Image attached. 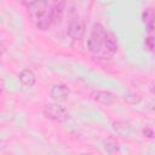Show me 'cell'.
Wrapping results in <instances>:
<instances>
[{"mask_svg": "<svg viewBox=\"0 0 155 155\" xmlns=\"http://www.w3.org/2000/svg\"><path fill=\"white\" fill-rule=\"evenodd\" d=\"M124 101L127 102L128 104H137L140 101V96L134 94V93H127L124 96Z\"/></svg>", "mask_w": 155, "mask_h": 155, "instance_id": "14", "label": "cell"}, {"mask_svg": "<svg viewBox=\"0 0 155 155\" xmlns=\"http://www.w3.org/2000/svg\"><path fill=\"white\" fill-rule=\"evenodd\" d=\"M91 98L97 102V103H101L103 105H111L116 97L113 92L110 91H104V90H97V91H93L91 93Z\"/></svg>", "mask_w": 155, "mask_h": 155, "instance_id": "4", "label": "cell"}, {"mask_svg": "<svg viewBox=\"0 0 155 155\" xmlns=\"http://www.w3.org/2000/svg\"><path fill=\"white\" fill-rule=\"evenodd\" d=\"M18 78H19V81L23 86L25 87H31L35 85V81H36V76L34 74L33 70L30 69H22L18 74Z\"/></svg>", "mask_w": 155, "mask_h": 155, "instance_id": "10", "label": "cell"}, {"mask_svg": "<svg viewBox=\"0 0 155 155\" xmlns=\"http://www.w3.org/2000/svg\"><path fill=\"white\" fill-rule=\"evenodd\" d=\"M107 35V30L102 23H94L91 29V34L87 41V48L91 52H98L101 47L104 45V39Z\"/></svg>", "mask_w": 155, "mask_h": 155, "instance_id": "1", "label": "cell"}, {"mask_svg": "<svg viewBox=\"0 0 155 155\" xmlns=\"http://www.w3.org/2000/svg\"><path fill=\"white\" fill-rule=\"evenodd\" d=\"M149 91H150L153 94H155V81H154V82L150 85V87H149Z\"/></svg>", "mask_w": 155, "mask_h": 155, "instance_id": "18", "label": "cell"}, {"mask_svg": "<svg viewBox=\"0 0 155 155\" xmlns=\"http://www.w3.org/2000/svg\"><path fill=\"white\" fill-rule=\"evenodd\" d=\"M79 155H92L91 153H82V154H79Z\"/></svg>", "mask_w": 155, "mask_h": 155, "instance_id": "19", "label": "cell"}, {"mask_svg": "<svg viewBox=\"0 0 155 155\" xmlns=\"http://www.w3.org/2000/svg\"><path fill=\"white\" fill-rule=\"evenodd\" d=\"M113 126V130L116 134L121 136V137H127L131 134L132 132V126L128 121H125V120H116L111 124Z\"/></svg>", "mask_w": 155, "mask_h": 155, "instance_id": "9", "label": "cell"}, {"mask_svg": "<svg viewBox=\"0 0 155 155\" xmlns=\"http://www.w3.org/2000/svg\"><path fill=\"white\" fill-rule=\"evenodd\" d=\"M104 46L105 50L109 53H116L119 50V42H117V38L113 31H107L105 39H104Z\"/></svg>", "mask_w": 155, "mask_h": 155, "instance_id": "11", "label": "cell"}, {"mask_svg": "<svg viewBox=\"0 0 155 155\" xmlns=\"http://www.w3.org/2000/svg\"><path fill=\"white\" fill-rule=\"evenodd\" d=\"M64 7H65L64 1H56L50 5V12H51L53 23H59L62 21L63 15H64Z\"/></svg>", "mask_w": 155, "mask_h": 155, "instance_id": "8", "label": "cell"}, {"mask_svg": "<svg viewBox=\"0 0 155 155\" xmlns=\"http://www.w3.org/2000/svg\"><path fill=\"white\" fill-rule=\"evenodd\" d=\"M52 23H53V21H52L51 12H50V7H48V10H47L42 16H40V17L36 19V28L40 29V30H47V29L51 27Z\"/></svg>", "mask_w": 155, "mask_h": 155, "instance_id": "13", "label": "cell"}, {"mask_svg": "<svg viewBox=\"0 0 155 155\" xmlns=\"http://www.w3.org/2000/svg\"><path fill=\"white\" fill-rule=\"evenodd\" d=\"M142 22L147 27L148 31H155V8L154 7H145L142 12Z\"/></svg>", "mask_w": 155, "mask_h": 155, "instance_id": "7", "label": "cell"}, {"mask_svg": "<svg viewBox=\"0 0 155 155\" xmlns=\"http://www.w3.org/2000/svg\"><path fill=\"white\" fill-rule=\"evenodd\" d=\"M70 91H69V87L64 84H54L51 90H50V97L56 102V103H59V102H63L67 99V97L69 96Z\"/></svg>", "mask_w": 155, "mask_h": 155, "instance_id": "3", "label": "cell"}, {"mask_svg": "<svg viewBox=\"0 0 155 155\" xmlns=\"http://www.w3.org/2000/svg\"><path fill=\"white\" fill-rule=\"evenodd\" d=\"M143 136L144 137H147V138H153L154 137V131L150 128V127H145V128H143Z\"/></svg>", "mask_w": 155, "mask_h": 155, "instance_id": "16", "label": "cell"}, {"mask_svg": "<svg viewBox=\"0 0 155 155\" xmlns=\"http://www.w3.org/2000/svg\"><path fill=\"white\" fill-rule=\"evenodd\" d=\"M149 109L153 110V111H155V99H153V101L149 102Z\"/></svg>", "mask_w": 155, "mask_h": 155, "instance_id": "17", "label": "cell"}, {"mask_svg": "<svg viewBox=\"0 0 155 155\" xmlns=\"http://www.w3.org/2000/svg\"><path fill=\"white\" fill-rule=\"evenodd\" d=\"M103 148L109 155H116L120 151V144L114 137H108L103 140Z\"/></svg>", "mask_w": 155, "mask_h": 155, "instance_id": "12", "label": "cell"}, {"mask_svg": "<svg viewBox=\"0 0 155 155\" xmlns=\"http://www.w3.org/2000/svg\"><path fill=\"white\" fill-rule=\"evenodd\" d=\"M85 34V27H84V23L75 18V19H71L69 25H68V35L73 39V40H81L82 36Z\"/></svg>", "mask_w": 155, "mask_h": 155, "instance_id": "6", "label": "cell"}, {"mask_svg": "<svg viewBox=\"0 0 155 155\" xmlns=\"http://www.w3.org/2000/svg\"><path fill=\"white\" fill-rule=\"evenodd\" d=\"M4 155H13V154H4Z\"/></svg>", "mask_w": 155, "mask_h": 155, "instance_id": "20", "label": "cell"}, {"mask_svg": "<svg viewBox=\"0 0 155 155\" xmlns=\"http://www.w3.org/2000/svg\"><path fill=\"white\" fill-rule=\"evenodd\" d=\"M28 6V12L30 15V17H33L35 21L42 16L50 7V4L46 1H31L27 4Z\"/></svg>", "mask_w": 155, "mask_h": 155, "instance_id": "5", "label": "cell"}, {"mask_svg": "<svg viewBox=\"0 0 155 155\" xmlns=\"http://www.w3.org/2000/svg\"><path fill=\"white\" fill-rule=\"evenodd\" d=\"M44 115H45V117H47L52 121H57V122H63L69 119L68 110L63 105H61L59 103H56V102L45 104Z\"/></svg>", "mask_w": 155, "mask_h": 155, "instance_id": "2", "label": "cell"}, {"mask_svg": "<svg viewBox=\"0 0 155 155\" xmlns=\"http://www.w3.org/2000/svg\"><path fill=\"white\" fill-rule=\"evenodd\" d=\"M144 45L145 47L149 50V51H154L155 50V38L153 35H149L145 38V41H144Z\"/></svg>", "mask_w": 155, "mask_h": 155, "instance_id": "15", "label": "cell"}]
</instances>
